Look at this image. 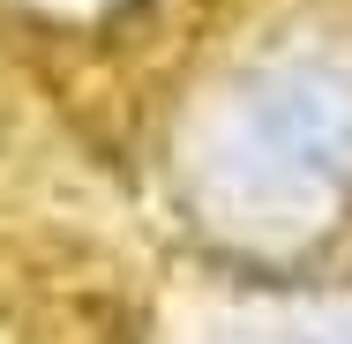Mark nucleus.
I'll return each instance as SVG.
<instances>
[{
  "mask_svg": "<svg viewBox=\"0 0 352 344\" xmlns=\"http://www.w3.org/2000/svg\"><path fill=\"white\" fill-rule=\"evenodd\" d=\"M45 8H68V15H82V8H105V0H45Z\"/></svg>",
  "mask_w": 352,
  "mask_h": 344,
  "instance_id": "nucleus-2",
  "label": "nucleus"
},
{
  "mask_svg": "<svg viewBox=\"0 0 352 344\" xmlns=\"http://www.w3.org/2000/svg\"><path fill=\"white\" fill-rule=\"evenodd\" d=\"M307 344H352V330H322V337H307Z\"/></svg>",
  "mask_w": 352,
  "mask_h": 344,
  "instance_id": "nucleus-3",
  "label": "nucleus"
},
{
  "mask_svg": "<svg viewBox=\"0 0 352 344\" xmlns=\"http://www.w3.org/2000/svg\"><path fill=\"white\" fill-rule=\"evenodd\" d=\"M232 157L255 195L352 187V68L322 53L263 68L232 105Z\"/></svg>",
  "mask_w": 352,
  "mask_h": 344,
  "instance_id": "nucleus-1",
  "label": "nucleus"
}]
</instances>
